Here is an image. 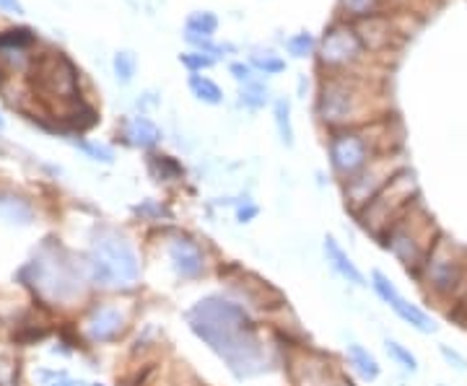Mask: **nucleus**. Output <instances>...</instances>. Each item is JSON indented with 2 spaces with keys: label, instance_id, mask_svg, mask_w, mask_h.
I'll return each mask as SVG.
<instances>
[{
  "label": "nucleus",
  "instance_id": "11",
  "mask_svg": "<svg viewBox=\"0 0 467 386\" xmlns=\"http://www.w3.org/2000/svg\"><path fill=\"white\" fill-rule=\"evenodd\" d=\"M368 286H371V290L379 296V301L387 303V306L395 311V317H398L402 324H408L413 332H418V335H426V337H431L439 332V324H436L434 317H431L423 306L408 301V299L400 293V288L395 286V280H392L389 275H384L382 269H371V275H368Z\"/></svg>",
  "mask_w": 467,
  "mask_h": 386
},
{
  "label": "nucleus",
  "instance_id": "2",
  "mask_svg": "<svg viewBox=\"0 0 467 386\" xmlns=\"http://www.w3.org/2000/svg\"><path fill=\"white\" fill-rule=\"evenodd\" d=\"M416 283L436 306L457 309L467 296V247L454 241L447 234L439 236L436 247L429 254L423 269L418 272Z\"/></svg>",
  "mask_w": 467,
  "mask_h": 386
},
{
  "label": "nucleus",
  "instance_id": "30",
  "mask_svg": "<svg viewBox=\"0 0 467 386\" xmlns=\"http://www.w3.org/2000/svg\"><path fill=\"white\" fill-rule=\"evenodd\" d=\"M312 47H315V39L309 34H296V36H291L285 42V50L291 52L294 57H306L312 52Z\"/></svg>",
  "mask_w": 467,
  "mask_h": 386
},
{
  "label": "nucleus",
  "instance_id": "33",
  "mask_svg": "<svg viewBox=\"0 0 467 386\" xmlns=\"http://www.w3.org/2000/svg\"><path fill=\"white\" fill-rule=\"evenodd\" d=\"M257 213H260V208L247 202V208H239V210H236V220H239V223H250L252 218H257Z\"/></svg>",
  "mask_w": 467,
  "mask_h": 386
},
{
  "label": "nucleus",
  "instance_id": "4",
  "mask_svg": "<svg viewBox=\"0 0 467 386\" xmlns=\"http://www.w3.org/2000/svg\"><path fill=\"white\" fill-rule=\"evenodd\" d=\"M140 257L122 234L101 229L91 239V252L86 257V275L97 288L130 290L140 283Z\"/></svg>",
  "mask_w": 467,
  "mask_h": 386
},
{
  "label": "nucleus",
  "instance_id": "5",
  "mask_svg": "<svg viewBox=\"0 0 467 386\" xmlns=\"http://www.w3.org/2000/svg\"><path fill=\"white\" fill-rule=\"evenodd\" d=\"M317 112L319 119L330 125L333 130L377 122L374 91L368 88V81H361L348 73H335L330 78H325V84L319 88Z\"/></svg>",
  "mask_w": 467,
  "mask_h": 386
},
{
  "label": "nucleus",
  "instance_id": "12",
  "mask_svg": "<svg viewBox=\"0 0 467 386\" xmlns=\"http://www.w3.org/2000/svg\"><path fill=\"white\" fill-rule=\"evenodd\" d=\"M364 50L367 47L361 45L356 29L337 24L333 29H327V34L319 42V63L335 70V73H343V70H348L356 63H361Z\"/></svg>",
  "mask_w": 467,
  "mask_h": 386
},
{
  "label": "nucleus",
  "instance_id": "34",
  "mask_svg": "<svg viewBox=\"0 0 467 386\" xmlns=\"http://www.w3.org/2000/svg\"><path fill=\"white\" fill-rule=\"evenodd\" d=\"M0 11H5V14H16V16H21V14H24V5H21L18 0H0Z\"/></svg>",
  "mask_w": 467,
  "mask_h": 386
},
{
  "label": "nucleus",
  "instance_id": "31",
  "mask_svg": "<svg viewBox=\"0 0 467 386\" xmlns=\"http://www.w3.org/2000/svg\"><path fill=\"white\" fill-rule=\"evenodd\" d=\"M78 148L84 153H88L94 161H101V164H112L115 161V156L112 151L107 148V146H99V143H88V140H78Z\"/></svg>",
  "mask_w": 467,
  "mask_h": 386
},
{
  "label": "nucleus",
  "instance_id": "17",
  "mask_svg": "<svg viewBox=\"0 0 467 386\" xmlns=\"http://www.w3.org/2000/svg\"><path fill=\"white\" fill-rule=\"evenodd\" d=\"M125 140L135 148H153L161 140V130L156 127V122L138 115V117H130L125 122Z\"/></svg>",
  "mask_w": 467,
  "mask_h": 386
},
{
  "label": "nucleus",
  "instance_id": "21",
  "mask_svg": "<svg viewBox=\"0 0 467 386\" xmlns=\"http://www.w3.org/2000/svg\"><path fill=\"white\" fill-rule=\"evenodd\" d=\"M190 91H192V96L202 104H211V107H216L223 101V91H221V86L216 81H211L208 76H201V73H192L190 76Z\"/></svg>",
  "mask_w": 467,
  "mask_h": 386
},
{
  "label": "nucleus",
  "instance_id": "28",
  "mask_svg": "<svg viewBox=\"0 0 467 386\" xmlns=\"http://www.w3.org/2000/svg\"><path fill=\"white\" fill-rule=\"evenodd\" d=\"M180 63H182L190 73H201V70H208V67L216 63L213 55L208 52H187V55H180Z\"/></svg>",
  "mask_w": 467,
  "mask_h": 386
},
{
  "label": "nucleus",
  "instance_id": "32",
  "mask_svg": "<svg viewBox=\"0 0 467 386\" xmlns=\"http://www.w3.org/2000/svg\"><path fill=\"white\" fill-rule=\"evenodd\" d=\"M232 76L239 84H250V81H254V78H252V66H244V63H234Z\"/></svg>",
  "mask_w": 467,
  "mask_h": 386
},
{
  "label": "nucleus",
  "instance_id": "36",
  "mask_svg": "<svg viewBox=\"0 0 467 386\" xmlns=\"http://www.w3.org/2000/svg\"><path fill=\"white\" fill-rule=\"evenodd\" d=\"M337 386H353L348 381V379H343V376H340V379H337Z\"/></svg>",
  "mask_w": 467,
  "mask_h": 386
},
{
  "label": "nucleus",
  "instance_id": "3",
  "mask_svg": "<svg viewBox=\"0 0 467 386\" xmlns=\"http://www.w3.org/2000/svg\"><path fill=\"white\" fill-rule=\"evenodd\" d=\"M441 234H444V231L436 226L434 216L426 210L423 202L418 200L413 202V205H410V208H408L387 231H384V236L379 239V244H382L384 249L398 259V265L416 280L418 272L423 269L429 254H431V249L436 247V241H439V236Z\"/></svg>",
  "mask_w": 467,
  "mask_h": 386
},
{
  "label": "nucleus",
  "instance_id": "16",
  "mask_svg": "<svg viewBox=\"0 0 467 386\" xmlns=\"http://www.w3.org/2000/svg\"><path fill=\"white\" fill-rule=\"evenodd\" d=\"M356 34H358V39H361V45L368 47V50H382L389 45V34H392V26H389V21L384 16H368L361 18L356 26Z\"/></svg>",
  "mask_w": 467,
  "mask_h": 386
},
{
  "label": "nucleus",
  "instance_id": "1",
  "mask_svg": "<svg viewBox=\"0 0 467 386\" xmlns=\"http://www.w3.org/2000/svg\"><path fill=\"white\" fill-rule=\"evenodd\" d=\"M184 321L190 332L226 363L234 379H254L270 369L265 345L244 303L226 296H205L184 311Z\"/></svg>",
  "mask_w": 467,
  "mask_h": 386
},
{
  "label": "nucleus",
  "instance_id": "26",
  "mask_svg": "<svg viewBox=\"0 0 467 386\" xmlns=\"http://www.w3.org/2000/svg\"><path fill=\"white\" fill-rule=\"evenodd\" d=\"M135 55L133 52H117L115 55V73H117V81L119 84H130L135 76Z\"/></svg>",
  "mask_w": 467,
  "mask_h": 386
},
{
  "label": "nucleus",
  "instance_id": "37",
  "mask_svg": "<svg viewBox=\"0 0 467 386\" xmlns=\"http://www.w3.org/2000/svg\"><path fill=\"white\" fill-rule=\"evenodd\" d=\"M3 125H5V119H3V115H0V130H3Z\"/></svg>",
  "mask_w": 467,
  "mask_h": 386
},
{
  "label": "nucleus",
  "instance_id": "20",
  "mask_svg": "<svg viewBox=\"0 0 467 386\" xmlns=\"http://www.w3.org/2000/svg\"><path fill=\"white\" fill-rule=\"evenodd\" d=\"M384 350H387V355L392 358V363H395V366H400L405 373L416 376L418 371H420L418 355L413 353L408 345H402L400 340H392V337H387V340H384Z\"/></svg>",
  "mask_w": 467,
  "mask_h": 386
},
{
  "label": "nucleus",
  "instance_id": "38",
  "mask_svg": "<svg viewBox=\"0 0 467 386\" xmlns=\"http://www.w3.org/2000/svg\"><path fill=\"white\" fill-rule=\"evenodd\" d=\"M97 386H101V384H97Z\"/></svg>",
  "mask_w": 467,
  "mask_h": 386
},
{
  "label": "nucleus",
  "instance_id": "29",
  "mask_svg": "<svg viewBox=\"0 0 467 386\" xmlns=\"http://www.w3.org/2000/svg\"><path fill=\"white\" fill-rule=\"evenodd\" d=\"M252 66L257 67V70H263L265 76H275V73L285 70L284 60L275 57L273 52H260V55H254V57H252Z\"/></svg>",
  "mask_w": 467,
  "mask_h": 386
},
{
  "label": "nucleus",
  "instance_id": "35",
  "mask_svg": "<svg viewBox=\"0 0 467 386\" xmlns=\"http://www.w3.org/2000/svg\"><path fill=\"white\" fill-rule=\"evenodd\" d=\"M47 386H88L86 381H76V379H70V376H63V379H57V381H52Z\"/></svg>",
  "mask_w": 467,
  "mask_h": 386
},
{
  "label": "nucleus",
  "instance_id": "14",
  "mask_svg": "<svg viewBox=\"0 0 467 386\" xmlns=\"http://www.w3.org/2000/svg\"><path fill=\"white\" fill-rule=\"evenodd\" d=\"M128 317L117 306H97L84 321V332L91 342H115L125 332Z\"/></svg>",
  "mask_w": 467,
  "mask_h": 386
},
{
  "label": "nucleus",
  "instance_id": "7",
  "mask_svg": "<svg viewBox=\"0 0 467 386\" xmlns=\"http://www.w3.org/2000/svg\"><path fill=\"white\" fill-rule=\"evenodd\" d=\"M418 200H420V192H418L416 174L405 167L389 179V185L384 187L364 210L356 213V218L367 234H371L374 239H382L384 231Z\"/></svg>",
  "mask_w": 467,
  "mask_h": 386
},
{
  "label": "nucleus",
  "instance_id": "23",
  "mask_svg": "<svg viewBox=\"0 0 467 386\" xmlns=\"http://www.w3.org/2000/svg\"><path fill=\"white\" fill-rule=\"evenodd\" d=\"M239 101L247 107V109H263L267 104V88L265 84H260V81H250V84H242L239 88Z\"/></svg>",
  "mask_w": 467,
  "mask_h": 386
},
{
  "label": "nucleus",
  "instance_id": "18",
  "mask_svg": "<svg viewBox=\"0 0 467 386\" xmlns=\"http://www.w3.org/2000/svg\"><path fill=\"white\" fill-rule=\"evenodd\" d=\"M346 355H348L350 369L356 371L364 381H377V379L382 376V366H379V361L374 358V353H368L361 342H348Z\"/></svg>",
  "mask_w": 467,
  "mask_h": 386
},
{
  "label": "nucleus",
  "instance_id": "13",
  "mask_svg": "<svg viewBox=\"0 0 467 386\" xmlns=\"http://www.w3.org/2000/svg\"><path fill=\"white\" fill-rule=\"evenodd\" d=\"M169 265L180 280H198L208 269V257L201 244L187 234H174L167 239Z\"/></svg>",
  "mask_w": 467,
  "mask_h": 386
},
{
  "label": "nucleus",
  "instance_id": "6",
  "mask_svg": "<svg viewBox=\"0 0 467 386\" xmlns=\"http://www.w3.org/2000/svg\"><path fill=\"white\" fill-rule=\"evenodd\" d=\"M389 122H368L358 127H346V130H335L327 146L330 156V167L340 179H350L353 174H358L361 168L371 164L374 158H379L384 153L398 151L389 143Z\"/></svg>",
  "mask_w": 467,
  "mask_h": 386
},
{
  "label": "nucleus",
  "instance_id": "24",
  "mask_svg": "<svg viewBox=\"0 0 467 386\" xmlns=\"http://www.w3.org/2000/svg\"><path fill=\"white\" fill-rule=\"evenodd\" d=\"M379 8H382V0H343V11L356 21L379 16Z\"/></svg>",
  "mask_w": 467,
  "mask_h": 386
},
{
  "label": "nucleus",
  "instance_id": "22",
  "mask_svg": "<svg viewBox=\"0 0 467 386\" xmlns=\"http://www.w3.org/2000/svg\"><path fill=\"white\" fill-rule=\"evenodd\" d=\"M275 127L281 135V143L284 146H294V125H291V104L288 99L275 101Z\"/></svg>",
  "mask_w": 467,
  "mask_h": 386
},
{
  "label": "nucleus",
  "instance_id": "15",
  "mask_svg": "<svg viewBox=\"0 0 467 386\" xmlns=\"http://www.w3.org/2000/svg\"><path fill=\"white\" fill-rule=\"evenodd\" d=\"M322 252H325V259H327V265L348 283V286L356 288H367V278H364V272L358 269V265L350 259V254L340 247V241L335 239V236H325V244H322Z\"/></svg>",
  "mask_w": 467,
  "mask_h": 386
},
{
  "label": "nucleus",
  "instance_id": "10",
  "mask_svg": "<svg viewBox=\"0 0 467 386\" xmlns=\"http://www.w3.org/2000/svg\"><path fill=\"white\" fill-rule=\"evenodd\" d=\"M34 81L45 99L60 101V104H78L81 107V94H78V73L73 63L60 52L45 55L36 67H34Z\"/></svg>",
  "mask_w": 467,
  "mask_h": 386
},
{
  "label": "nucleus",
  "instance_id": "8",
  "mask_svg": "<svg viewBox=\"0 0 467 386\" xmlns=\"http://www.w3.org/2000/svg\"><path fill=\"white\" fill-rule=\"evenodd\" d=\"M24 275H32L29 286L50 301H67L81 288V272L57 249H45L26 265Z\"/></svg>",
  "mask_w": 467,
  "mask_h": 386
},
{
  "label": "nucleus",
  "instance_id": "9",
  "mask_svg": "<svg viewBox=\"0 0 467 386\" xmlns=\"http://www.w3.org/2000/svg\"><path fill=\"white\" fill-rule=\"evenodd\" d=\"M402 168H405V164H402L400 153L398 151H389L379 156V158H374L358 174H353L350 179H346V185H343L346 205H348L353 213L364 210L368 202L374 200L384 187L389 185V179L398 171H402Z\"/></svg>",
  "mask_w": 467,
  "mask_h": 386
},
{
  "label": "nucleus",
  "instance_id": "19",
  "mask_svg": "<svg viewBox=\"0 0 467 386\" xmlns=\"http://www.w3.org/2000/svg\"><path fill=\"white\" fill-rule=\"evenodd\" d=\"M0 218L8 223H18V226H29L34 220V208L18 195L0 192Z\"/></svg>",
  "mask_w": 467,
  "mask_h": 386
},
{
  "label": "nucleus",
  "instance_id": "27",
  "mask_svg": "<svg viewBox=\"0 0 467 386\" xmlns=\"http://www.w3.org/2000/svg\"><path fill=\"white\" fill-rule=\"evenodd\" d=\"M439 355H441V361H444L451 371H457V373H467V355L462 353V350H457L454 345L439 342Z\"/></svg>",
  "mask_w": 467,
  "mask_h": 386
},
{
  "label": "nucleus",
  "instance_id": "25",
  "mask_svg": "<svg viewBox=\"0 0 467 386\" xmlns=\"http://www.w3.org/2000/svg\"><path fill=\"white\" fill-rule=\"evenodd\" d=\"M218 26V18L213 14H208V11H202V14H192V16L187 18V32L190 34H201V36H213Z\"/></svg>",
  "mask_w": 467,
  "mask_h": 386
}]
</instances>
